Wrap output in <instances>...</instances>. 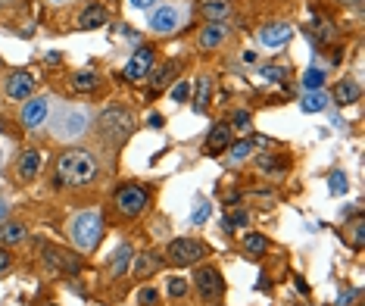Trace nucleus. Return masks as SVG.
I'll use <instances>...</instances> for the list:
<instances>
[{
	"label": "nucleus",
	"instance_id": "79ce46f5",
	"mask_svg": "<svg viewBox=\"0 0 365 306\" xmlns=\"http://www.w3.org/2000/svg\"><path fill=\"white\" fill-rule=\"evenodd\" d=\"M356 297H359V291H350V294H344L337 300V306H350V300H356Z\"/></svg>",
	"mask_w": 365,
	"mask_h": 306
},
{
	"label": "nucleus",
	"instance_id": "b1692460",
	"mask_svg": "<svg viewBox=\"0 0 365 306\" xmlns=\"http://www.w3.org/2000/svg\"><path fill=\"white\" fill-rule=\"evenodd\" d=\"M97 85H101V76H97V72H91V69L76 72V76H72V91H78V94H91Z\"/></svg>",
	"mask_w": 365,
	"mask_h": 306
},
{
	"label": "nucleus",
	"instance_id": "c756f323",
	"mask_svg": "<svg viewBox=\"0 0 365 306\" xmlns=\"http://www.w3.org/2000/svg\"><path fill=\"white\" fill-rule=\"evenodd\" d=\"M228 151H231V163H244L253 156V144L250 141H237V144H231Z\"/></svg>",
	"mask_w": 365,
	"mask_h": 306
},
{
	"label": "nucleus",
	"instance_id": "ddd939ff",
	"mask_svg": "<svg viewBox=\"0 0 365 306\" xmlns=\"http://www.w3.org/2000/svg\"><path fill=\"white\" fill-rule=\"evenodd\" d=\"M228 38V29L222 26V22H206V29H200V38H197V47L200 51H215V47H222Z\"/></svg>",
	"mask_w": 365,
	"mask_h": 306
},
{
	"label": "nucleus",
	"instance_id": "7c9ffc66",
	"mask_svg": "<svg viewBox=\"0 0 365 306\" xmlns=\"http://www.w3.org/2000/svg\"><path fill=\"white\" fill-rule=\"evenodd\" d=\"M225 225H228V231L247 228V225H250V213H247V210H231V216L225 219Z\"/></svg>",
	"mask_w": 365,
	"mask_h": 306
},
{
	"label": "nucleus",
	"instance_id": "9d476101",
	"mask_svg": "<svg viewBox=\"0 0 365 306\" xmlns=\"http://www.w3.org/2000/svg\"><path fill=\"white\" fill-rule=\"evenodd\" d=\"M178 26H181V13L172 4H163L150 13V29L156 31V35H172Z\"/></svg>",
	"mask_w": 365,
	"mask_h": 306
},
{
	"label": "nucleus",
	"instance_id": "5701e85b",
	"mask_svg": "<svg viewBox=\"0 0 365 306\" xmlns=\"http://www.w3.org/2000/svg\"><path fill=\"white\" fill-rule=\"evenodd\" d=\"M334 101H337L340 106L356 103V101H359V85H356L353 78H340L337 88H334Z\"/></svg>",
	"mask_w": 365,
	"mask_h": 306
},
{
	"label": "nucleus",
	"instance_id": "6e6552de",
	"mask_svg": "<svg viewBox=\"0 0 365 306\" xmlns=\"http://www.w3.org/2000/svg\"><path fill=\"white\" fill-rule=\"evenodd\" d=\"M153 69V51L150 47H138L135 53H131V60L125 63V69H122V78L125 81H144L150 76Z\"/></svg>",
	"mask_w": 365,
	"mask_h": 306
},
{
	"label": "nucleus",
	"instance_id": "aec40b11",
	"mask_svg": "<svg viewBox=\"0 0 365 306\" xmlns=\"http://www.w3.org/2000/svg\"><path fill=\"white\" fill-rule=\"evenodd\" d=\"M106 22V6L103 4H91V6H85L81 10V16H78V29H101Z\"/></svg>",
	"mask_w": 365,
	"mask_h": 306
},
{
	"label": "nucleus",
	"instance_id": "4c0bfd02",
	"mask_svg": "<svg viewBox=\"0 0 365 306\" xmlns=\"http://www.w3.org/2000/svg\"><path fill=\"white\" fill-rule=\"evenodd\" d=\"M156 300H160V294H156L153 287H140L138 291V303L140 306H156Z\"/></svg>",
	"mask_w": 365,
	"mask_h": 306
},
{
	"label": "nucleus",
	"instance_id": "9b49d317",
	"mask_svg": "<svg viewBox=\"0 0 365 306\" xmlns=\"http://www.w3.org/2000/svg\"><path fill=\"white\" fill-rule=\"evenodd\" d=\"M4 91L10 101H29V97L35 94V76H31V72H13V76L6 78Z\"/></svg>",
	"mask_w": 365,
	"mask_h": 306
},
{
	"label": "nucleus",
	"instance_id": "cd10ccee",
	"mask_svg": "<svg viewBox=\"0 0 365 306\" xmlns=\"http://www.w3.org/2000/svg\"><path fill=\"white\" fill-rule=\"evenodd\" d=\"M300 81H303L306 91H322V85H325V69H315V66H312V69L303 72Z\"/></svg>",
	"mask_w": 365,
	"mask_h": 306
},
{
	"label": "nucleus",
	"instance_id": "c03bdc74",
	"mask_svg": "<svg viewBox=\"0 0 365 306\" xmlns=\"http://www.w3.org/2000/svg\"><path fill=\"white\" fill-rule=\"evenodd\" d=\"M19 0H0V10H10V6H16Z\"/></svg>",
	"mask_w": 365,
	"mask_h": 306
},
{
	"label": "nucleus",
	"instance_id": "20e7f679",
	"mask_svg": "<svg viewBox=\"0 0 365 306\" xmlns=\"http://www.w3.org/2000/svg\"><path fill=\"white\" fill-rule=\"evenodd\" d=\"M97 128H101V135L110 138V141H125L131 131H135V116L128 110L113 106V110H106L101 119H97Z\"/></svg>",
	"mask_w": 365,
	"mask_h": 306
},
{
	"label": "nucleus",
	"instance_id": "423d86ee",
	"mask_svg": "<svg viewBox=\"0 0 365 306\" xmlns=\"http://www.w3.org/2000/svg\"><path fill=\"white\" fill-rule=\"evenodd\" d=\"M165 256H169L172 266H194L197 260L206 256V247L200 241H190V238H175L165 247Z\"/></svg>",
	"mask_w": 365,
	"mask_h": 306
},
{
	"label": "nucleus",
	"instance_id": "4468645a",
	"mask_svg": "<svg viewBox=\"0 0 365 306\" xmlns=\"http://www.w3.org/2000/svg\"><path fill=\"white\" fill-rule=\"evenodd\" d=\"M38 169H41V151H35V147L22 151L19 160H16V175H19V181H31L38 175Z\"/></svg>",
	"mask_w": 365,
	"mask_h": 306
},
{
	"label": "nucleus",
	"instance_id": "ea45409f",
	"mask_svg": "<svg viewBox=\"0 0 365 306\" xmlns=\"http://www.w3.org/2000/svg\"><path fill=\"white\" fill-rule=\"evenodd\" d=\"M6 269H10V253H6L4 247H0V275H4Z\"/></svg>",
	"mask_w": 365,
	"mask_h": 306
},
{
	"label": "nucleus",
	"instance_id": "c85d7f7f",
	"mask_svg": "<svg viewBox=\"0 0 365 306\" xmlns=\"http://www.w3.org/2000/svg\"><path fill=\"white\" fill-rule=\"evenodd\" d=\"M328 191L331 194H334V197H340V194H346V191H350V181H346V172H331V175H328Z\"/></svg>",
	"mask_w": 365,
	"mask_h": 306
},
{
	"label": "nucleus",
	"instance_id": "a878e982",
	"mask_svg": "<svg viewBox=\"0 0 365 306\" xmlns=\"http://www.w3.org/2000/svg\"><path fill=\"white\" fill-rule=\"evenodd\" d=\"M175 69H178L175 63H165L163 69H156V72H153V78H150V91H153V94H156V91H163L165 85H169L172 76H175Z\"/></svg>",
	"mask_w": 365,
	"mask_h": 306
},
{
	"label": "nucleus",
	"instance_id": "2f4dec72",
	"mask_svg": "<svg viewBox=\"0 0 365 306\" xmlns=\"http://www.w3.org/2000/svg\"><path fill=\"white\" fill-rule=\"evenodd\" d=\"M259 76L265 81H272V85H278V81L287 78V69H284V66H265V69H259Z\"/></svg>",
	"mask_w": 365,
	"mask_h": 306
},
{
	"label": "nucleus",
	"instance_id": "bb28decb",
	"mask_svg": "<svg viewBox=\"0 0 365 306\" xmlns=\"http://www.w3.org/2000/svg\"><path fill=\"white\" fill-rule=\"evenodd\" d=\"M244 253H250V256L269 253V238H262V235H244Z\"/></svg>",
	"mask_w": 365,
	"mask_h": 306
},
{
	"label": "nucleus",
	"instance_id": "f257e3e1",
	"mask_svg": "<svg viewBox=\"0 0 365 306\" xmlns=\"http://www.w3.org/2000/svg\"><path fill=\"white\" fill-rule=\"evenodd\" d=\"M56 178L60 185L69 188H88L97 181V160L81 147H72V151L60 153V163H56Z\"/></svg>",
	"mask_w": 365,
	"mask_h": 306
},
{
	"label": "nucleus",
	"instance_id": "f8f14e48",
	"mask_svg": "<svg viewBox=\"0 0 365 306\" xmlns=\"http://www.w3.org/2000/svg\"><path fill=\"white\" fill-rule=\"evenodd\" d=\"M290 38H294V26H287V22H269V26L259 29L262 47H284Z\"/></svg>",
	"mask_w": 365,
	"mask_h": 306
},
{
	"label": "nucleus",
	"instance_id": "4be33fe9",
	"mask_svg": "<svg viewBox=\"0 0 365 306\" xmlns=\"http://www.w3.org/2000/svg\"><path fill=\"white\" fill-rule=\"evenodd\" d=\"M328 103H331V97L325 91H306L303 101H300V110L303 113H322V110H328Z\"/></svg>",
	"mask_w": 365,
	"mask_h": 306
},
{
	"label": "nucleus",
	"instance_id": "1a4fd4ad",
	"mask_svg": "<svg viewBox=\"0 0 365 306\" xmlns=\"http://www.w3.org/2000/svg\"><path fill=\"white\" fill-rule=\"evenodd\" d=\"M194 285H197V291H200V297H206V300H215V297H222V291H225V281H222L219 269H212V266L197 269Z\"/></svg>",
	"mask_w": 365,
	"mask_h": 306
},
{
	"label": "nucleus",
	"instance_id": "0eeeda50",
	"mask_svg": "<svg viewBox=\"0 0 365 306\" xmlns=\"http://www.w3.org/2000/svg\"><path fill=\"white\" fill-rule=\"evenodd\" d=\"M51 97L47 94H38V97H29V103L22 106V126L26 128H44V122H47V116H51Z\"/></svg>",
	"mask_w": 365,
	"mask_h": 306
},
{
	"label": "nucleus",
	"instance_id": "e433bc0d",
	"mask_svg": "<svg viewBox=\"0 0 365 306\" xmlns=\"http://www.w3.org/2000/svg\"><path fill=\"white\" fill-rule=\"evenodd\" d=\"M190 94V81H178L175 88H172V103H185Z\"/></svg>",
	"mask_w": 365,
	"mask_h": 306
},
{
	"label": "nucleus",
	"instance_id": "72a5a7b5",
	"mask_svg": "<svg viewBox=\"0 0 365 306\" xmlns=\"http://www.w3.org/2000/svg\"><path fill=\"white\" fill-rule=\"evenodd\" d=\"M253 126V119H250V113L247 110H237L235 116H231V128H237V131H250Z\"/></svg>",
	"mask_w": 365,
	"mask_h": 306
},
{
	"label": "nucleus",
	"instance_id": "09e8293b",
	"mask_svg": "<svg viewBox=\"0 0 365 306\" xmlns=\"http://www.w3.org/2000/svg\"><path fill=\"white\" fill-rule=\"evenodd\" d=\"M0 166H4V147H0Z\"/></svg>",
	"mask_w": 365,
	"mask_h": 306
},
{
	"label": "nucleus",
	"instance_id": "dca6fc26",
	"mask_svg": "<svg viewBox=\"0 0 365 306\" xmlns=\"http://www.w3.org/2000/svg\"><path fill=\"white\" fill-rule=\"evenodd\" d=\"M44 260H47V266H51L53 272H78V266H81L76 256H69V253L56 250V247H51V250L44 253Z\"/></svg>",
	"mask_w": 365,
	"mask_h": 306
},
{
	"label": "nucleus",
	"instance_id": "6ab92c4d",
	"mask_svg": "<svg viewBox=\"0 0 365 306\" xmlns=\"http://www.w3.org/2000/svg\"><path fill=\"white\" fill-rule=\"evenodd\" d=\"M29 238V228L22 222H0V244L4 247H13V244H22Z\"/></svg>",
	"mask_w": 365,
	"mask_h": 306
},
{
	"label": "nucleus",
	"instance_id": "49530a36",
	"mask_svg": "<svg viewBox=\"0 0 365 306\" xmlns=\"http://www.w3.org/2000/svg\"><path fill=\"white\" fill-rule=\"evenodd\" d=\"M4 216H6V203L0 200V222H4Z\"/></svg>",
	"mask_w": 365,
	"mask_h": 306
},
{
	"label": "nucleus",
	"instance_id": "a19ab883",
	"mask_svg": "<svg viewBox=\"0 0 365 306\" xmlns=\"http://www.w3.org/2000/svg\"><path fill=\"white\" fill-rule=\"evenodd\" d=\"M131 6H135V10H150V6L156 4V0H128Z\"/></svg>",
	"mask_w": 365,
	"mask_h": 306
},
{
	"label": "nucleus",
	"instance_id": "393cba45",
	"mask_svg": "<svg viewBox=\"0 0 365 306\" xmlns=\"http://www.w3.org/2000/svg\"><path fill=\"white\" fill-rule=\"evenodd\" d=\"M210 91H212V78H210V76H200V78H197L194 113H203V110H206V101H210Z\"/></svg>",
	"mask_w": 365,
	"mask_h": 306
},
{
	"label": "nucleus",
	"instance_id": "2eb2a0df",
	"mask_svg": "<svg viewBox=\"0 0 365 306\" xmlns=\"http://www.w3.org/2000/svg\"><path fill=\"white\" fill-rule=\"evenodd\" d=\"M231 147V126H212L210 135H206V153L210 156H219L222 151H228Z\"/></svg>",
	"mask_w": 365,
	"mask_h": 306
},
{
	"label": "nucleus",
	"instance_id": "58836bf2",
	"mask_svg": "<svg viewBox=\"0 0 365 306\" xmlns=\"http://www.w3.org/2000/svg\"><path fill=\"white\" fill-rule=\"evenodd\" d=\"M187 294V281L185 278H169V297H185Z\"/></svg>",
	"mask_w": 365,
	"mask_h": 306
},
{
	"label": "nucleus",
	"instance_id": "473e14b6",
	"mask_svg": "<svg viewBox=\"0 0 365 306\" xmlns=\"http://www.w3.org/2000/svg\"><path fill=\"white\" fill-rule=\"evenodd\" d=\"M210 213H212V203L210 200H197V210L190 213V222H194V225H203V222L210 219Z\"/></svg>",
	"mask_w": 365,
	"mask_h": 306
},
{
	"label": "nucleus",
	"instance_id": "412c9836",
	"mask_svg": "<svg viewBox=\"0 0 365 306\" xmlns=\"http://www.w3.org/2000/svg\"><path fill=\"white\" fill-rule=\"evenodd\" d=\"M131 256H135V250H131V244H119V247L113 250V262H110V269H113V275H115V278H122V275L128 272Z\"/></svg>",
	"mask_w": 365,
	"mask_h": 306
},
{
	"label": "nucleus",
	"instance_id": "f704fd0d",
	"mask_svg": "<svg viewBox=\"0 0 365 306\" xmlns=\"http://www.w3.org/2000/svg\"><path fill=\"white\" fill-rule=\"evenodd\" d=\"M350 238H353V247H356V250H362V241H365V222H362V219H356L353 225H350Z\"/></svg>",
	"mask_w": 365,
	"mask_h": 306
},
{
	"label": "nucleus",
	"instance_id": "c9c22d12",
	"mask_svg": "<svg viewBox=\"0 0 365 306\" xmlns=\"http://www.w3.org/2000/svg\"><path fill=\"white\" fill-rule=\"evenodd\" d=\"M256 163H259L262 172H278V175H281V166H278V160L272 153H259V160H256Z\"/></svg>",
	"mask_w": 365,
	"mask_h": 306
},
{
	"label": "nucleus",
	"instance_id": "39448f33",
	"mask_svg": "<svg viewBox=\"0 0 365 306\" xmlns=\"http://www.w3.org/2000/svg\"><path fill=\"white\" fill-rule=\"evenodd\" d=\"M113 203H115V210H119V216L135 219V216H140V213L147 210V203H150V194H147L140 185H122L119 191H115Z\"/></svg>",
	"mask_w": 365,
	"mask_h": 306
},
{
	"label": "nucleus",
	"instance_id": "de8ad7c7",
	"mask_svg": "<svg viewBox=\"0 0 365 306\" xmlns=\"http://www.w3.org/2000/svg\"><path fill=\"white\" fill-rule=\"evenodd\" d=\"M0 131H6V122L4 119H0Z\"/></svg>",
	"mask_w": 365,
	"mask_h": 306
},
{
	"label": "nucleus",
	"instance_id": "a18cd8bd",
	"mask_svg": "<svg viewBox=\"0 0 365 306\" xmlns=\"http://www.w3.org/2000/svg\"><path fill=\"white\" fill-rule=\"evenodd\" d=\"M337 4H344V6H359L362 0H337Z\"/></svg>",
	"mask_w": 365,
	"mask_h": 306
},
{
	"label": "nucleus",
	"instance_id": "8fccbe9b",
	"mask_svg": "<svg viewBox=\"0 0 365 306\" xmlns=\"http://www.w3.org/2000/svg\"><path fill=\"white\" fill-rule=\"evenodd\" d=\"M51 4H69V0H51Z\"/></svg>",
	"mask_w": 365,
	"mask_h": 306
},
{
	"label": "nucleus",
	"instance_id": "37998d69",
	"mask_svg": "<svg viewBox=\"0 0 365 306\" xmlns=\"http://www.w3.org/2000/svg\"><path fill=\"white\" fill-rule=\"evenodd\" d=\"M147 122H150L153 128H160V126H163V116H156V113H153V116H150V119H147Z\"/></svg>",
	"mask_w": 365,
	"mask_h": 306
},
{
	"label": "nucleus",
	"instance_id": "7ed1b4c3",
	"mask_svg": "<svg viewBox=\"0 0 365 306\" xmlns=\"http://www.w3.org/2000/svg\"><path fill=\"white\" fill-rule=\"evenodd\" d=\"M88 126H91V116L85 106H63L56 113V119L51 122L56 141H78L88 131Z\"/></svg>",
	"mask_w": 365,
	"mask_h": 306
},
{
	"label": "nucleus",
	"instance_id": "f3484780",
	"mask_svg": "<svg viewBox=\"0 0 365 306\" xmlns=\"http://www.w3.org/2000/svg\"><path fill=\"white\" fill-rule=\"evenodd\" d=\"M200 13L206 22H225L231 16V0H203Z\"/></svg>",
	"mask_w": 365,
	"mask_h": 306
},
{
	"label": "nucleus",
	"instance_id": "a211bd4d",
	"mask_svg": "<svg viewBox=\"0 0 365 306\" xmlns=\"http://www.w3.org/2000/svg\"><path fill=\"white\" fill-rule=\"evenodd\" d=\"M160 266H163V256L156 250H144V253H138V260H135V275L138 278H150Z\"/></svg>",
	"mask_w": 365,
	"mask_h": 306
},
{
	"label": "nucleus",
	"instance_id": "f03ea898",
	"mask_svg": "<svg viewBox=\"0 0 365 306\" xmlns=\"http://www.w3.org/2000/svg\"><path fill=\"white\" fill-rule=\"evenodd\" d=\"M69 228H72V241H76V247H81V250H94L103 238V213L101 210L78 213Z\"/></svg>",
	"mask_w": 365,
	"mask_h": 306
}]
</instances>
